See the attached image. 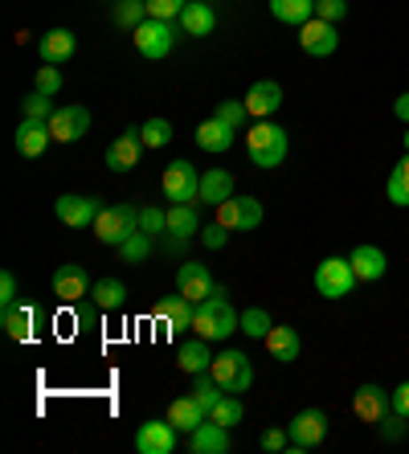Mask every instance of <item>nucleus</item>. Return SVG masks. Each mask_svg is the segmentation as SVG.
Listing matches in <instances>:
<instances>
[{
  "mask_svg": "<svg viewBox=\"0 0 409 454\" xmlns=\"http://www.w3.org/2000/svg\"><path fill=\"white\" fill-rule=\"evenodd\" d=\"M238 311H233L225 286H213V295H205L197 303V316H193V332L205 340H230L238 332Z\"/></svg>",
  "mask_w": 409,
  "mask_h": 454,
  "instance_id": "f257e3e1",
  "label": "nucleus"
},
{
  "mask_svg": "<svg viewBox=\"0 0 409 454\" xmlns=\"http://www.w3.org/2000/svg\"><path fill=\"white\" fill-rule=\"evenodd\" d=\"M287 148H291V139H287V127L271 123V119H254V127L246 131V152L258 168H279L287 160Z\"/></svg>",
  "mask_w": 409,
  "mask_h": 454,
  "instance_id": "f03ea898",
  "label": "nucleus"
},
{
  "mask_svg": "<svg viewBox=\"0 0 409 454\" xmlns=\"http://www.w3.org/2000/svg\"><path fill=\"white\" fill-rule=\"evenodd\" d=\"M90 230H95V238L103 246H123L139 230V209L136 205H103V213L95 217Z\"/></svg>",
  "mask_w": 409,
  "mask_h": 454,
  "instance_id": "7ed1b4c3",
  "label": "nucleus"
},
{
  "mask_svg": "<svg viewBox=\"0 0 409 454\" xmlns=\"http://www.w3.org/2000/svg\"><path fill=\"white\" fill-rule=\"evenodd\" d=\"M160 189L169 197V205H197L201 201V172L189 160H172L164 176H160Z\"/></svg>",
  "mask_w": 409,
  "mask_h": 454,
  "instance_id": "20e7f679",
  "label": "nucleus"
},
{
  "mask_svg": "<svg viewBox=\"0 0 409 454\" xmlns=\"http://www.w3.org/2000/svg\"><path fill=\"white\" fill-rule=\"evenodd\" d=\"M352 286H357V270H352V258H324V262L315 266V291L324 299H344L352 295Z\"/></svg>",
  "mask_w": 409,
  "mask_h": 454,
  "instance_id": "39448f33",
  "label": "nucleus"
},
{
  "mask_svg": "<svg viewBox=\"0 0 409 454\" xmlns=\"http://www.w3.org/2000/svg\"><path fill=\"white\" fill-rule=\"evenodd\" d=\"M209 372L221 380V389L225 393H246L254 385V364H250V356L238 352V348H225L221 356H213Z\"/></svg>",
  "mask_w": 409,
  "mask_h": 454,
  "instance_id": "423d86ee",
  "label": "nucleus"
},
{
  "mask_svg": "<svg viewBox=\"0 0 409 454\" xmlns=\"http://www.w3.org/2000/svg\"><path fill=\"white\" fill-rule=\"evenodd\" d=\"M131 37H136V50L144 53V58H152V62L169 58V53H172V42H177V33H172V21H160V17H147L139 29H131Z\"/></svg>",
  "mask_w": 409,
  "mask_h": 454,
  "instance_id": "0eeeda50",
  "label": "nucleus"
},
{
  "mask_svg": "<svg viewBox=\"0 0 409 454\" xmlns=\"http://www.w3.org/2000/svg\"><path fill=\"white\" fill-rule=\"evenodd\" d=\"M287 434H291V450L303 454V450H315V446L327 438V418L324 410H299L291 418V426H287Z\"/></svg>",
  "mask_w": 409,
  "mask_h": 454,
  "instance_id": "6e6552de",
  "label": "nucleus"
},
{
  "mask_svg": "<svg viewBox=\"0 0 409 454\" xmlns=\"http://www.w3.org/2000/svg\"><path fill=\"white\" fill-rule=\"evenodd\" d=\"M53 213H58V222H66L70 230H86V225H95V217L103 213L98 197H83V192H66L53 201Z\"/></svg>",
  "mask_w": 409,
  "mask_h": 454,
  "instance_id": "1a4fd4ad",
  "label": "nucleus"
},
{
  "mask_svg": "<svg viewBox=\"0 0 409 454\" xmlns=\"http://www.w3.org/2000/svg\"><path fill=\"white\" fill-rule=\"evenodd\" d=\"M217 222L225 225V230L250 233V230L263 225V205L254 201V197H230V201L217 205Z\"/></svg>",
  "mask_w": 409,
  "mask_h": 454,
  "instance_id": "9d476101",
  "label": "nucleus"
},
{
  "mask_svg": "<svg viewBox=\"0 0 409 454\" xmlns=\"http://www.w3.org/2000/svg\"><path fill=\"white\" fill-rule=\"evenodd\" d=\"M86 131H90V111L78 103L58 106L50 115V136L58 139V144H74V139H83Z\"/></svg>",
  "mask_w": 409,
  "mask_h": 454,
  "instance_id": "9b49d317",
  "label": "nucleus"
},
{
  "mask_svg": "<svg viewBox=\"0 0 409 454\" xmlns=\"http://www.w3.org/2000/svg\"><path fill=\"white\" fill-rule=\"evenodd\" d=\"M389 410H393V402H389V393L381 389V385H360L357 393H352V413H357L365 426H381L389 418Z\"/></svg>",
  "mask_w": 409,
  "mask_h": 454,
  "instance_id": "f8f14e48",
  "label": "nucleus"
},
{
  "mask_svg": "<svg viewBox=\"0 0 409 454\" xmlns=\"http://www.w3.org/2000/svg\"><path fill=\"white\" fill-rule=\"evenodd\" d=\"M299 45H303L311 58H332V53L340 50V33L332 21H319V17H311L307 25H299Z\"/></svg>",
  "mask_w": 409,
  "mask_h": 454,
  "instance_id": "ddd939ff",
  "label": "nucleus"
},
{
  "mask_svg": "<svg viewBox=\"0 0 409 454\" xmlns=\"http://www.w3.org/2000/svg\"><path fill=\"white\" fill-rule=\"evenodd\" d=\"M193 316H197V303L185 295H169L156 303V319L164 324V336H180V332L193 328Z\"/></svg>",
  "mask_w": 409,
  "mask_h": 454,
  "instance_id": "4468645a",
  "label": "nucleus"
},
{
  "mask_svg": "<svg viewBox=\"0 0 409 454\" xmlns=\"http://www.w3.org/2000/svg\"><path fill=\"white\" fill-rule=\"evenodd\" d=\"M144 156V136H139V127H127L119 139H111V148H106V168L111 172H131Z\"/></svg>",
  "mask_w": 409,
  "mask_h": 454,
  "instance_id": "2eb2a0df",
  "label": "nucleus"
},
{
  "mask_svg": "<svg viewBox=\"0 0 409 454\" xmlns=\"http://www.w3.org/2000/svg\"><path fill=\"white\" fill-rule=\"evenodd\" d=\"M177 426L169 422V418H164V422H156V418H152V422H144L136 430V450L139 454H172L177 450Z\"/></svg>",
  "mask_w": 409,
  "mask_h": 454,
  "instance_id": "dca6fc26",
  "label": "nucleus"
},
{
  "mask_svg": "<svg viewBox=\"0 0 409 454\" xmlns=\"http://www.w3.org/2000/svg\"><path fill=\"white\" fill-rule=\"evenodd\" d=\"M213 275H209V266L205 262H180L177 270V291L185 299H193V303H201L205 295H213Z\"/></svg>",
  "mask_w": 409,
  "mask_h": 454,
  "instance_id": "f3484780",
  "label": "nucleus"
},
{
  "mask_svg": "<svg viewBox=\"0 0 409 454\" xmlns=\"http://www.w3.org/2000/svg\"><path fill=\"white\" fill-rule=\"evenodd\" d=\"M246 111H250V119H271L279 106H283V86L271 82V78H263V82H254L250 90H246Z\"/></svg>",
  "mask_w": 409,
  "mask_h": 454,
  "instance_id": "a211bd4d",
  "label": "nucleus"
},
{
  "mask_svg": "<svg viewBox=\"0 0 409 454\" xmlns=\"http://www.w3.org/2000/svg\"><path fill=\"white\" fill-rule=\"evenodd\" d=\"M50 119H21V127H17V136H12V144H17V152L29 160H37L45 148H50Z\"/></svg>",
  "mask_w": 409,
  "mask_h": 454,
  "instance_id": "6ab92c4d",
  "label": "nucleus"
},
{
  "mask_svg": "<svg viewBox=\"0 0 409 454\" xmlns=\"http://www.w3.org/2000/svg\"><path fill=\"white\" fill-rule=\"evenodd\" d=\"M86 291H90V278H86V270L78 262H66L53 270V295L62 303H78Z\"/></svg>",
  "mask_w": 409,
  "mask_h": 454,
  "instance_id": "aec40b11",
  "label": "nucleus"
},
{
  "mask_svg": "<svg viewBox=\"0 0 409 454\" xmlns=\"http://www.w3.org/2000/svg\"><path fill=\"white\" fill-rule=\"evenodd\" d=\"M263 344H266V352H271V360H279V364H291V360H299V352H303V340H299V332H295L291 324H274Z\"/></svg>",
  "mask_w": 409,
  "mask_h": 454,
  "instance_id": "412c9836",
  "label": "nucleus"
},
{
  "mask_svg": "<svg viewBox=\"0 0 409 454\" xmlns=\"http://www.w3.org/2000/svg\"><path fill=\"white\" fill-rule=\"evenodd\" d=\"M189 450L193 454H225L230 450V426H221V422H201L197 430L189 434Z\"/></svg>",
  "mask_w": 409,
  "mask_h": 454,
  "instance_id": "4be33fe9",
  "label": "nucleus"
},
{
  "mask_svg": "<svg viewBox=\"0 0 409 454\" xmlns=\"http://www.w3.org/2000/svg\"><path fill=\"white\" fill-rule=\"evenodd\" d=\"M352 270H357V283H381L389 270V258L381 246H357L352 250Z\"/></svg>",
  "mask_w": 409,
  "mask_h": 454,
  "instance_id": "5701e85b",
  "label": "nucleus"
},
{
  "mask_svg": "<svg viewBox=\"0 0 409 454\" xmlns=\"http://www.w3.org/2000/svg\"><path fill=\"white\" fill-rule=\"evenodd\" d=\"M180 29L189 33V37H209L217 29V9L205 4V0H189V9L180 12Z\"/></svg>",
  "mask_w": 409,
  "mask_h": 454,
  "instance_id": "b1692460",
  "label": "nucleus"
},
{
  "mask_svg": "<svg viewBox=\"0 0 409 454\" xmlns=\"http://www.w3.org/2000/svg\"><path fill=\"white\" fill-rule=\"evenodd\" d=\"M233 139H238V131H233V127H225L221 119H205V123L197 127V148L201 152H213V156L230 152Z\"/></svg>",
  "mask_w": 409,
  "mask_h": 454,
  "instance_id": "393cba45",
  "label": "nucleus"
},
{
  "mask_svg": "<svg viewBox=\"0 0 409 454\" xmlns=\"http://www.w3.org/2000/svg\"><path fill=\"white\" fill-rule=\"evenodd\" d=\"M177 369H180V372H189V377H197V372H209V369H213L209 340L197 336V340H189V344H180V352H177Z\"/></svg>",
  "mask_w": 409,
  "mask_h": 454,
  "instance_id": "a878e982",
  "label": "nucleus"
},
{
  "mask_svg": "<svg viewBox=\"0 0 409 454\" xmlns=\"http://www.w3.org/2000/svg\"><path fill=\"white\" fill-rule=\"evenodd\" d=\"M169 422L177 426L180 434H193L201 422H209V413H205V405H201L197 397H177V402L169 405Z\"/></svg>",
  "mask_w": 409,
  "mask_h": 454,
  "instance_id": "bb28decb",
  "label": "nucleus"
},
{
  "mask_svg": "<svg viewBox=\"0 0 409 454\" xmlns=\"http://www.w3.org/2000/svg\"><path fill=\"white\" fill-rule=\"evenodd\" d=\"M233 197V176L225 168H209L201 176V205H213L217 209L221 201H230Z\"/></svg>",
  "mask_w": 409,
  "mask_h": 454,
  "instance_id": "cd10ccee",
  "label": "nucleus"
},
{
  "mask_svg": "<svg viewBox=\"0 0 409 454\" xmlns=\"http://www.w3.org/2000/svg\"><path fill=\"white\" fill-rule=\"evenodd\" d=\"M0 324H4V332H9L12 340H33V324H37V307L29 303H17L9 307V311H0Z\"/></svg>",
  "mask_w": 409,
  "mask_h": 454,
  "instance_id": "c85d7f7f",
  "label": "nucleus"
},
{
  "mask_svg": "<svg viewBox=\"0 0 409 454\" xmlns=\"http://www.w3.org/2000/svg\"><path fill=\"white\" fill-rule=\"evenodd\" d=\"M74 33L70 29H50L42 37V45H37V50H42V62L45 66H62L66 58H74Z\"/></svg>",
  "mask_w": 409,
  "mask_h": 454,
  "instance_id": "c756f323",
  "label": "nucleus"
},
{
  "mask_svg": "<svg viewBox=\"0 0 409 454\" xmlns=\"http://www.w3.org/2000/svg\"><path fill=\"white\" fill-rule=\"evenodd\" d=\"M271 17L283 25H307L315 17V0H271Z\"/></svg>",
  "mask_w": 409,
  "mask_h": 454,
  "instance_id": "7c9ffc66",
  "label": "nucleus"
},
{
  "mask_svg": "<svg viewBox=\"0 0 409 454\" xmlns=\"http://www.w3.org/2000/svg\"><path fill=\"white\" fill-rule=\"evenodd\" d=\"M90 303H95L98 311H119V307L127 303V286L119 283V278H98V283L90 286Z\"/></svg>",
  "mask_w": 409,
  "mask_h": 454,
  "instance_id": "2f4dec72",
  "label": "nucleus"
},
{
  "mask_svg": "<svg viewBox=\"0 0 409 454\" xmlns=\"http://www.w3.org/2000/svg\"><path fill=\"white\" fill-rule=\"evenodd\" d=\"M169 233L177 238V242H189L193 233H201L197 205H172L169 209Z\"/></svg>",
  "mask_w": 409,
  "mask_h": 454,
  "instance_id": "473e14b6",
  "label": "nucleus"
},
{
  "mask_svg": "<svg viewBox=\"0 0 409 454\" xmlns=\"http://www.w3.org/2000/svg\"><path fill=\"white\" fill-rule=\"evenodd\" d=\"M274 328V319L266 307H250V311H241L238 319V332L241 336H250V340H266V332Z\"/></svg>",
  "mask_w": 409,
  "mask_h": 454,
  "instance_id": "72a5a7b5",
  "label": "nucleus"
},
{
  "mask_svg": "<svg viewBox=\"0 0 409 454\" xmlns=\"http://www.w3.org/2000/svg\"><path fill=\"white\" fill-rule=\"evenodd\" d=\"M385 192H389V201L397 205V209H405V205H409V152H405V160H401L397 168L389 172Z\"/></svg>",
  "mask_w": 409,
  "mask_h": 454,
  "instance_id": "f704fd0d",
  "label": "nucleus"
},
{
  "mask_svg": "<svg viewBox=\"0 0 409 454\" xmlns=\"http://www.w3.org/2000/svg\"><path fill=\"white\" fill-rule=\"evenodd\" d=\"M213 119H221V123L233 127V131H246V127H250V111H246V103H238V98H221Z\"/></svg>",
  "mask_w": 409,
  "mask_h": 454,
  "instance_id": "c9c22d12",
  "label": "nucleus"
},
{
  "mask_svg": "<svg viewBox=\"0 0 409 454\" xmlns=\"http://www.w3.org/2000/svg\"><path fill=\"white\" fill-rule=\"evenodd\" d=\"M193 397H197L201 405H205V413L213 410V405L225 397V389H221V380L213 377V372H197V385H193Z\"/></svg>",
  "mask_w": 409,
  "mask_h": 454,
  "instance_id": "e433bc0d",
  "label": "nucleus"
},
{
  "mask_svg": "<svg viewBox=\"0 0 409 454\" xmlns=\"http://www.w3.org/2000/svg\"><path fill=\"white\" fill-rule=\"evenodd\" d=\"M147 254H152V238H147L144 230H136L131 238H127L123 246H119V262H131V266H139V262H147Z\"/></svg>",
  "mask_w": 409,
  "mask_h": 454,
  "instance_id": "4c0bfd02",
  "label": "nucleus"
},
{
  "mask_svg": "<svg viewBox=\"0 0 409 454\" xmlns=\"http://www.w3.org/2000/svg\"><path fill=\"white\" fill-rule=\"evenodd\" d=\"M139 136H144V148H169L172 144V123L169 119H147L139 127Z\"/></svg>",
  "mask_w": 409,
  "mask_h": 454,
  "instance_id": "58836bf2",
  "label": "nucleus"
},
{
  "mask_svg": "<svg viewBox=\"0 0 409 454\" xmlns=\"http://www.w3.org/2000/svg\"><path fill=\"white\" fill-rule=\"evenodd\" d=\"M144 21H147L144 0H119L115 4V25H123V29H139Z\"/></svg>",
  "mask_w": 409,
  "mask_h": 454,
  "instance_id": "ea45409f",
  "label": "nucleus"
},
{
  "mask_svg": "<svg viewBox=\"0 0 409 454\" xmlns=\"http://www.w3.org/2000/svg\"><path fill=\"white\" fill-rule=\"evenodd\" d=\"M209 418L213 422H221V426H238L241 418H246V405H241L238 397H221V402L209 410Z\"/></svg>",
  "mask_w": 409,
  "mask_h": 454,
  "instance_id": "a19ab883",
  "label": "nucleus"
},
{
  "mask_svg": "<svg viewBox=\"0 0 409 454\" xmlns=\"http://www.w3.org/2000/svg\"><path fill=\"white\" fill-rule=\"evenodd\" d=\"M58 106H53V95H42V90H33L29 98H21V115L25 119H50Z\"/></svg>",
  "mask_w": 409,
  "mask_h": 454,
  "instance_id": "79ce46f5",
  "label": "nucleus"
},
{
  "mask_svg": "<svg viewBox=\"0 0 409 454\" xmlns=\"http://www.w3.org/2000/svg\"><path fill=\"white\" fill-rule=\"evenodd\" d=\"M147 17H160V21H180V12L189 9V0H144Z\"/></svg>",
  "mask_w": 409,
  "mask_h": 454,
  "instance_id": "37998d69",
  "label": "nucleus"
},
{
  "mask_svg": "<svg viewBox=\"0 0 409 454\" xmlns=\"http://www.w3.org/2000/svg\"><path fill=\"white\" fill-rule=\"evenodd\" d=\"M139 230H144L147 238H160V233L169 230V213L156 209V205H147V209H139Z\"/></svg>",
  "mask_w": 409,
  "mask_h": 454,
  "instance_id": "c03bdc74",
  "label": "nucleus"
},
{
  "mask_svg": "<svg viewBox=\"0 0 409 454\" xmlns=\"http://www.w3.org/2000/svg\"><path fill=\"white\" fill-rule=\"evenodd\" d=\"M315 17H319V21L340 25L348 17V0H315Z\"/></svg>",
  "mask_w": 409,
  "mask_h": 454,
  "instance_id": "a18cd8bd",
  "label": "nucleus"
},
{
  "mask_svg": "<svg viewBox=\"0 0 409 454\" xmlns=\"http://www.w3.org/2000/svg\"><path fill=\"white\" fill-rule=\"evenodd\" d=\"M33 90H42V95H58V90H62V70H58V66H42Z\"/></svg>",
  "mask_w": 409,
  "mask_h": 454,
  "instance_id": "49530a36",
  "label": "nucleus"
},
{
  "mask_svg": "<svg viewBox=\"0 0 409 454\" xmlns=\"http://www.w3.org/2000/svg\"><path fill=\"white\" fill-rule=\"evenodd\" d=\"M405 422H409V418H401V413L389 410V418L381 422V438H385V442H401V438H405V430H409Z\"/></svg>",
  "mask_w": 409,
  "mask_h": 454,
  "instance_id": "de8ad7c7",
  "label": "nucleus"
},
{
  "mask_svg": "<svg viewBox=\"0 0 409 454\" xmlns=\"http://www.w3.org/2000/svg\"><path fill=\"white\" fill-rule=\"evenodd\" d=\"M230 233H233V230H225L221 222L201 225V242H205V250H221V246L230 242Z\"/></svg>",
  "mask_w": 409,
  "mask_h": 454,
  "instance_id": "09e8293b",
  "label": "nucleus"
},
{
  "mask_svg": "<svg viewBox=\"0 0 409 454\" xmlns=\"http://www.w3.org/2000/svg\"><path fill=\"white\" fill-rule=\"evenodd\" d=\"M17 295H21V291H17V278H12V270H4V275H0V311L17 307Z\"/></svg>",
  "mask_w": 409,
  "mask_h": 454,
  "instance_id": "8fccbe9b",
  "label": "nucleus"
},
{
  "mask_svg": "<svg viewBox=\"0 0 409 454\" xmlns=\"http://www.w3.org/2000/svg\"><path fill=\"white\" fill-rule=\"evenodd\" d=\"M287 446H291V434H287V430H266L263 434V450L279 454V450H287Z\"/></svg>",
  "mask_w": 409,
  "mask_h": 454,
  "instance_id": "3c124183",
  "label": "nucleus"
},
{
  "mask_svg": "<svg viewBox=\"0 0 409 454\" xmlns=\"http://www.w3.org/2000/svg\"><path fill=\"white\" fill-rule=\"evenodd\" d=\"M389 402H393V413H401V418H409V380H401L397 389L389 393Z\"/></svg>",
  "mask_w": 409,
  "mask_h": 454,
  "instance_id": "603ef678",
  "label": "nucleus"
},
{
  "mask_svg": "<svg viewBox=\"0 0 409 454\" xmlns=\"http://www.w3.org/2000/svg\"><path fill=\"white\" fill-rule=\"evenodd\" d=\"M393 115H397L401 123L409 127V90H405V95H397V103H393Z\"/></svg>",
  "mask_w": 409,
  "mask_h": 454,
  "instance_id": "864d4df0",
  "label": "nucleus"
},
{
  "mask_svg": "<svg viewBox=\"0 0 409 454\" xmlns=\"http://www.w3.org/2000/svg\"><path fill=\"white\" fill-rule=\"evenodd\" d=\"M405 152H409V131H405Z\"/></svg>",
  "mask_w": 409,
  "mask_h": 454,
  "instance_id": "5fc2aeb1",
  "label": "nucleus"
}]
</instances>
